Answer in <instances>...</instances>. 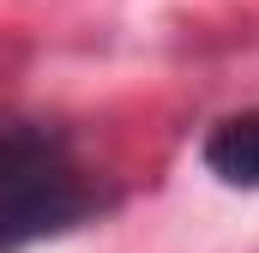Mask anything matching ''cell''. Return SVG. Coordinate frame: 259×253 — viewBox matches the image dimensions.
Masks as SVG:
<instances>
[{
	"label": "cell",
	"mask_w": 259,
	"mask_h": 253,
	"mask_svg": "<svg viewBox=\"0 0 259 253\" xmlns=\"http://www.w3.org/2000/svg\"><path fill=\"white\" fill-rule=\"evenodd\" d=\"M115 199L78 163L72 139L42 121H0V253H24L103 217Z\"/></svg>",
	"instance_id": "obj_1"
},
{
	"label": "cell",
	"mask_w": 259,
	"mask_h": 253,
	"mask_svg": "<svg viewBox=\"0 0 259 253\" xmlns=\"http://www.w3.org/2000/svg\"><path fill=\"white\" fill-rule=\"evenodd\" d=\"M199 157H205V169H211L223 187L259 193V109H235V115H223V121L205 133Z\"/></svg>",
	"instance_id": "obj_2"
}]
</instances>
